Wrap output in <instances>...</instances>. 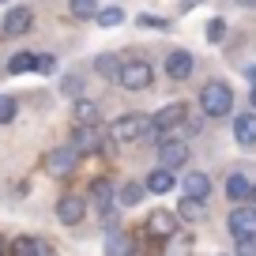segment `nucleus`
Masks as SVG:
<instances>
[{
  "instance_id": "nucleus-34",
  "label": "nucleus",
  "mask_w": 256,
  "mask_h": 256,
  "mask_svg": "<svg viewBox=\"0 0 256 256\" xmlns=\"http://www.w3.org/2000/svg\"><path fill=\"white\" fill-rule=\"evenodd\" d=\"M0 252H4V238H0Z\"/></svg>"
},
{
  "instance_id": "nucleus-16",
  "label": "nucleus",
  "mask_w": 256,
  "mask_h": 256,
  "mask_svg": "<svg viewBox=\"0 0 256 256\" xmlns=\"http://www.w3.org/2000/svg\"><path fill=\"white\" fill-rule=\"evenodd\" d=\"M177 215H181L184 222H200V218L208 215V200H200V196H188V192H184V200H177Z\"/></svg>"
},
{
  "instance_id": "nucleus-9",
  "label": "nucleus",
  "mask_w": 256,
  "mask_h": 256,
  "mask_svg": "<svg viewBox=\"0 0 256 256\" xmlns=\"http://www.w3.org/2000/svg\"><path fill=\"white\" fill-rule=\"evenodd\" d=\"M56 218H60L64 226H76L87 218V200L83 196H60L56 200Z\"/></svg>"
},
{
  "instance_id": "nucleus-33",
  "label": "nucleus",
  "mask_w": 256,
  "mask_h": 256,
  "mask_svg": "<svg viewBox=\"0 0 256 256\" xmlns=\"http://www.w3.org/2000/svg\"><path fill=\"white\" fill-rule=\"evenodd\" d=\"M248 200H252V204H256V184H252V196H248Z\"/></svg>"
},
{
  "instance_id": "nucleus-1",
  "label": "nucleus",
  "mask_w": 256,
  "mask_h": 256,
  "mask_svg": "<svg viewBox=\"0 0 256 256\" xmlns=\"http://www.w3.org/2000/svg\"><path fill=\"white\" fill-rule=\"evenodd\" d=\"M110 136L120 140V144H147V140H158V124H154V117H144V113H128V117H117L110 128Z\"/></svg>"
},
{
  "instance_id": "nucleus-31",
  "label": "nucleus",
  "mask_w": 256,
  "mask_h": 256,
  "mask_svg": "<svg viewBox=\"0 0 256 256\" xmlns=\"http://www.w3.org/2000/svg\"><path fill=\"white\" fill-rule=\"evenodd\" d=\"M248 106L256 110V83H252V90H248Z\"/></svg>"
},
{
  "instance_id": "nucleus-23",
  "label": "nucleus",
  "mask_w": 256,
  "mask_h": 256,
  "mask_svg": "<svg viewBox=\"0 0 256 256\" xmlns=\"http://www.w3.org/2000/svg\"><path fill=\"white\" fill-rule=\"evenodd\" d=\"M34 68H38V56H34V53H16V56L8 60V72H12V76L34 72Z\"/></svg>"
},
{
  "instance_id": "nucleus-32",
  "label": "nucleus",
  "mask_w": 256,
  "mask_h": 256,
  "mask_svg": "<svg viewBox=\"0 0 256 256\" xmlns=\"http://www.w3.org/2000/svg\"><path fill=\"white\" fill-rule=\"evenodd\" d=\"M238 4H245V8H256V0H238Z\"/></svg>"
},
{
  "instance_id": "nucleus-3",
  "label": "nucleus",
  "mask_w": 256,
  "mask_h": 256,
  "mask_svg": "<svg viewBox=\"0 0 256 256\" xmlns=\"http://www.w3.org/2000/svg\"><path fill=\"white\" fill-rule=\"evenodd\" d=\"M117 83L124 90H147L154 83V72H151V64H147V60H140V56H136V60H124V64H120Z\"/></svg>"
},
{
  "instance_id": "nucleus-21",
  "label": "nucleus",
  "mask_w": 256,
  "mask_h": 256,
  "mask_svg": "<svg viewBox=\"0 0 256 256\" xmlns=\"http://www.w3.org/2000/svg\"><path fill=\"white\" fill-rule=\"evenodd\" d=\"M147 196V181L140 184V181H128V184H120V204H124V208H136L140 200H144Z\"/></svg>"
},
{
  "instance_id": "nucleus-6",
  "label": "nucleus",
  "mask_w": 256,
  "mask_h": 256,
  "mask_svg": "<svg viewBox=\"0 0 256 256\" xmlns=\"http://www.w3.org/2000/svg\"><path fill=\"white\" fill-rule=\"evenodd\" d=\"M177 218H181V215H174V211H151L147 222H144V230L151 234V238L166 241V238H174V234H177Z\"/></svg>"
},
{
  "instance_id": "nucleus-35",
  "label": "nucleus",
  "mask_w": 256,
  "mask_h": 256,
  "mask_svg": "<svg viewBox=\"0 0 256 256\" xmlns=\"http://www.w3.org/2000/svg\"><path fill=\"white\" fill-rule=\"evenodd\" d=\"M0 4H8V0H0Z\"/></svg>"
},
{
  "instance_id": "nucleus-10",
  "label": "nucleus",
  "mask_w": 256,
  "mask_h": 256,
  "mask_svg": "<svg viewBox=\"0 0 256 256\" xmlns=\"http://www.w3.org/2000/svg\"><path fill=\"white\" fill-rule=\"evenodd\" d=\"M184 113H188V106H184V102H170V106H162V110L154 113V124H158V132H162V136H166V132H174V128L184 120Z\"/></svg>"
},
{
  "instance_id": "nucleus-17",
  "label": "nucleus",
  "mask_w": 256,
  "mask_h": 256,
  "mask_svg": "<svg viewBox=\"0 0 256 256\" xmlns=\"http://www.w3.org/2000/svg\"><path fill=\"white\" fill-rule=\"evenodd\" d=\"M181 188L188 192V196H200V200H208V196H211V177L200 174V170H188V174H184V181H181Z\"/></svg>"
},
{
  "instance_id": "nucleus-15",
  "label": "nucleus",
  "mask_w": 256,
  "mask_h": 256,
  "mask_svg": "<svg viewBox=\"0 0 256 256\" xmlns=\"http://www.w3.org/2000/svg\"><path fill=\"white\" fill-rule=\"evenodd\" d=\"M76 147H80L83 154L102 151V132H98V124H76Z\"/></svg>"
},
{
  "instance_id": "nucleus-18",
  "label": "nucleus",
  "mask_w": 256,
  "mask_h": 256,
  "mask_svg": "<svg viewBox=\"0 0 256 256\" xmlns=\"http://www.w3.org/2000/svg\"><path fill=\"white\" fill-rule=\"evenodd\" d=\"M174 184H177V177H174V170H170V166H158V170H151V174H147V192H154V196L170 192Z\"/></svg>"
},
{
  "instance_id": "nucleus-7",
  "label": "nucleus",
  "mask_w": 256,
  "mask_h": 256,
  "mask_svg": "<svg viewBox=\"0 0 256 256\" xmlns=\"http://www.w3.org/2000/svg\"><path fill=\"white\" fill-rule=\"evenodd\" d=\"M30 26H34L30 8H12L8 16H4V23H0V34H4V38H19V34H26Z\"/></svg>"
},
{
  "instance_id": "nucleus-24",
  "label": "nucleus",
  "mask_w": 256,
  "mask_h": 256,
  "mask_svg": "<svg viewBox=\"0 0 256 256\" xmlns=\"http://www.w3.org/2000/svg\"><path fill=\"white\" fill-rule=\"evenodd\" d=\"M68 12H72V19H98L94 0H68Z\"/></svg>"
},
{
  "instance_id": "nucleus-19",
  "label": "nucleus",
  "mask_w": 256,
  "mask_h": 256,
  "mask_svg": "<svg viewBox=\"0 0 256 256\" xmlns=\"http://www.w3.org/2000/svg\"><path fill=\"white\" fill-rule=\"evenodd\" d=\"M72 120H76V124H98V106L90 102V98H76Z\"/></svg>"
},
{
  "instance_id": "nucleus-13",
  "label": "nucleus",
  "mask_w": 256,
  "mask_h": 256,
  "mask_svg": "<svg viewBox=\"0 0 256 256\" xmlns=\"http://www.w3.org/2000/svg\"><path fill=\"white\" fill-rule=\"evenodd\" d=\"M234 140H238L241 147H256V110L234 117Z\"/></svg>"
},
{
  "instance_id": "nucleus-26",
  "label": "nucleus",
  "mask_w": 256,
  "mask_h": 256,
  "mask_svg": "<svg viewBox=\"0 0 256 256\" xmlns=\"http://www.w3.org/2000/svg\"><path fill=\"white\" fill-rule=\"evenodd\" d=\"M98 23L102 26H117V23H124V12L120 8H102L98 12Z\"/></svg>"
},
{
  "instance_id": "nucleus-2",
  "label": "nucleus",
  "mask_w": 256,
  "mask_h": 256,
  "mask_svg": "<svg viewBox=\"0 0 256 256\" xmlns=\"http://www.w3.org/2000/svg\"><path fill=\"white\" fill-rule=\"evenodd\" d=\"M200 110L208 113V117H226V113L234 110V90H230V83L211 80L208 87L200 90Z\"/></svg>"
},
{
  "instance_id": "nucleus-30",
  "label": "nucleus",
  "mask_w": 256,
  "mask_h": 256,
  "mask_svg": "<svg viewBox=\"0 0 256 256\" xmlns=\"http://www.w3.org/2000/svg\"><path fill=\"white\" fill-rule=\"evenodd\" d=\"M53 68H56L53 56H42V60H38V72H53Z\"/></svg>"
},
{
  "instance_id": "nucleus-22",
  "label": "nucleus",
  "mask_w": 256,
  "mask_h": 256,
  "mask_svg": "<svg viewBox=\"0 0 256 256\" xmlns=\"http://www.w3.org/2000/svg\"><path fill=\"white\" fill-rule=\"evenodd\" d=\"M120 64H124V60H117L113 53H102V56L94 60V72L106 76V80H117V76H120Z\"/></svg>"
},
{
  "instance_id": "nucleus-25",
  "label": "nucleus",
  "mask_w": 256,
  "mask_h": 256,
  "mask_svg": "<svg viewBox=\"0 0 256 256\" xmlns=\"http://www.w3.org/2000/svg\"><path fill=\"white\" fill-rule=\"evenodd\" d=\"M16 113H19V102H16V98H8V94H0V124H12Z\"/></svg>"
},
{
  "instance_id": "nucleus-8",
  "label": "nucleus",
  "mask_w": 256,
  "mask_h": 256,
  "mask_svg": "<svg viewBox=\"0 0 256 256\" xmlns=\"http://www.w3.org/2000/svg\"><path fill=\"white\" fill-rule=\"evenodd\" d=\"M158 162L170 170H181L188 162V144L184 140H158Z\"/></svg>"
},
{
  "instance_id": "nucleus-29",
  "label": "nucleus",
  "mask_w": 256,
  "mask_h": 256,
  "mask_svg": "<svg viewBox=\"0 0 256 256\" xmlns=\"http://www.w3.org/2000/svg\"><path fill=\"white\" fill-rule=\"evenodd\" d=\"M222 34H226V19H211V23H208V38L218 42Z\"/></svg>"
},
{
  "instance_id": "nucleus-14",
  "label": "nucleus",
  "mask_w": 256,
  "mask_h": 256,
  "mask_svg": "<svg viewBox=\"0 0 256 256\" xmlns=\"http://www.w3.org/2000/svg\"><path fill=\"white\" fill-rule=\"evenodd\" d=\"M248 196H252V181H248L241 170H234L230 177H226V200H234V204H245Z\"/></svg>"
},
{
  "instance_id": "nucleus-20",
  "label": "nucleus",
  "mask_w": 256,
  "mask_h": 256,
  "mask_svg": "<svg viewBox=\"0 0 256 256\" xmlns=\"http://www.w3.org/2000/svg\"><path fill=\"white\" fill-rule=\"evenodd\" d=\"M12 252L16 256H26V252H53V245H49V241H34V238H16L12 241Z\"/></svg>"
},
{
  "instance_id": "nucleus-12",
  "label": "nucleus",
  "mask_w": 256,
  "mask_h": 256,
  "mask_svg": "<svg viewBox=\"0 0 256 256\" xmlns=\"http://www.w3.org/2000/svg\"><path fill=\"white\" fill-rule=\"evenodd\" d=\"M166 76L177 80V83L192 76V53H188V49H174V53L166 56Z\"/></svg>"
},
{
  "instance_id": "nucleus-4",
  "label": "nucleus",
  "mask_w": 256,
  "mask_h": 256,
  "mask_svg": "<svg viewBox=\"0 0 256 256\" xmlns=\"http://www.w3.org/2000/svg\"><path fill=\"white\" fill-rule=\"evenodd\" d=\"M226 230L238 245H248L256 241V208H234L230 218H226Z\"/></svg>"
},
{
  "instance_id": "nucleus-11",
  "label": "nucleus",
  "mask_w": 256,
  "mask_h": 256,
  "mask_svg": "<svg viewBox=\"0 0 256 256\" xmlns=\"http://www.w3.org/2000/svg\"><path fill=\"white\" fill-rule=\"evenodd\" d=\"M90 204H94L102 215H113V200H117V192H113V184L106 181V177H98L94 184H90V196H87Z\"/></svg>"
},
{
  "instance_id": "nucleus-5",
  "label": "nucleus",
  "mask_w": 256,
  "mask_h": 256,
  "mask_svg": "<svg viewBox=\"0 0 256 256\" xmlns=\"http://www.w3.org/2000/svg\"><path fill=\"white\" fill-rule=\"evenodd\" d=\"M80 158H83V151L76 144H68V147H56V151L46 158V166H49V174H53V177H68V174H76Z\"/></svg>"
},
{
  "instance_id": "nucleus-27",
  "label": "nucleus",
  "mask_w": 256,
  "mask_h": 256,
  "mask_svg": "<svg viewBox=\"0 0 256 256\" xmlns=\"http://www.w3.org/2000/svg\"><path fill=\"white\" fill-rule=\"evenodd\" d=\"M60 90H64V94H68V98H80V94H83V80H80V76H68Z\"/></svg>"
},
{
  "instance_id": "nucleus-28",
  "label": "nucleus",
  "mask_w": 256,
  "mask_h": 256,
  "mask_svg": "<svg viewBox=\"0 0 256 256\" xmlns=\"http://www.w3.org/2000/svg\"><path fill=\"white\" fill-rule=\"evenodd\" d=\"M136 23H140V26H154V30H166V26H170V23H166L162 16H147V12H144L140 19H136Z\"/></svg>"
}]
</instances>
